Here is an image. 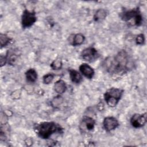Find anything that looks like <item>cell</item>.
<instances>
[{"instance_id": "obj_5", "label": "cell", "mask_w": 147, "mask_h": 147, "mask_svg": "<svg viewBox=\"0 0 147 147\" xmlns=\"http://www.w3.org/2000/svg\"><path fill=\"white\" fill-rule=\"evenodd\" d=\"M37 21V16L34 11L25 9L21 16V25L23 29L31 27Z\"/></svg>"}, {"instance_id": "obj_2", "label": "cell", "mask_w": 147, "mask_h": 147, "mask_svg": "<svg viewBox=\"0 0 147 147\" xmlns=\"http://www.w3.org/2000/svg\"><path fill=\"white\" fill-rule=\"evenodd\" d=\"M34 130L40 138L47 140L54 134H62L63 128L57 123L53 121H44L36 123L33 126Z\"/></svg>"}, {"instance_id": "obj_14", "label": "cell", "mask_w": 147, "mask_h": 147, "mask_svg": "<svg viewBox=\"0 0 147 147\" xmlns=\"http://www.w3.org/2000/svg\"><path fill=\"white\" fill-rule=\"evenodd\" d=\"M25 78L27 82L29 83H34L38 78L36 70L34 68H29L25 72Z\"/></svg>"}, {"instance_id": "obj_10", "label": "cell", "mask_w": 147, "mask_h": 147, "mask_svg": "<svg viewBox=\"0 0 147 147\" xmlns=\"http://www.w3.org/2000/svg\"><path fill=\"white\" fill-rule=\"evenodd\" d=\"M95 124L96 121L93 118L87 115H84L82 118L80 126H83V128L84 127L87 131H92L95 128Z\"/></svg>"}, {"instance_id": "obj_4", "label": "cell", "mask_w": 147, "mask_h": 147, "mask_svg": "<svg viewBox=\"0 0 147 147\" xmlns=\"http://www.w3.org/2000/svg\"><path fill=\"white\" fill-rule=\"evenodd\" d=\"M123 92V90L121 88L111 87L105 92L103 95L104 100L109 107H114L122 98Z\"/></svg>"}, {"instance_id": "obj_13", "label": "cell", "mask_w": 147, "mask_h": 147, "mask_svg": "<svg viewBox=\"0 0 147 147\" xmlns=\"http://www.w3.org/2000/svg\"><path fill=\"white\" fill-rule=\"evenodd\" d=\"M86 37L81 33H76L73 35L71 40V44L74 47H77L82 45L85 41Z\"/></svg>"}, {"instance_id": "obj_1", "label": "cell", "mask_w": 147, "mask_h": 147, "mask_svg": "<svg viewBox=\"0 0 147 147\" xmlns=\"http://www.w3.org/2000/svg\"><path fill=\"white\" fill-rule=\"evenodd\" d=\"M133 61L126 50H121L113 56H109L103 62L105 70L112 75H122L133 68Z\"/></svg>"}, {"instance_id": "obj_9", "label": "cell", "mask_w": 147, "mask_h": 147, "mask_svg": "<svg viewBox=\"0 0 147 147\" xmlns=\"http://www.w3.org/2000/svg\"><path fill=\"white\" fill-rule=\"evenodd\" d=\"M79 71L82 75L88 79H92L95 75L94 69L87 63H82L80 65Z\"/></svg>"}, {"instance_id": "obj_17", "label": "cell", "mask_w": 147, "mask_h": 147, "mask_svg": "<svg viewBox=\"0 0 147 147\" xmlns=\"http://www.w3.org/2000/svg\"><path fill=\"white\" fill-rule=\"evenodd\" d=\"M63 66V63L60 59H56L54 60L51 64L50 67L53 70L61 69Z\"/></svg>"}, {"instance_id": "obj_15", "label": "cell", "mask_w": 147, "mask_h": 147, "mask_svg": "<svg viewBox=\"0 0 147 147\" xmlns=\"http://www.w3.org/2000/svg\"><path fill=\"white\" fill-rule=\"evenodd\" d=\"M107 15V11L105 9H98L94 15V20L95 22H99L104 20Z\"/></svg>"}, {"instance_id": "obj_21", "label": "cell", "mask_w": 147, "mask_h": 147, "mask_svg": "<svg viewBox=\"0 0 147 147\" xmlns=\"http://www.w3.org/2000/svg\"><path fill=\"white\" fill-rule=\"evenodd\" d=\"M8 60V52L6 53V55L5 56L1 55V67H2L5 65Z\"/></svg>"}, {"instance_id": "obj_11", "label": "cell", "mask_w": 147, "mask_h": 147, "mask_svg": "<svg viewBox=\"0 0 147 147\" xmlns=\"http://www.w3.org/2000/svg\"><path fill=\"white\" fill-rule=\"evenodd\" d=\"M69 78L71 82L75 84H79L83 81L82 74L74 69H68Z\"/></svg>"}, {"instance_id": "obj_8", "label": "cell", "mask_w": 147, "mask_h": 147, "mask_svg": "<svg viewBox=\"0 0 147 147\" xmlns=\"http://www.w3.org/2000/svg\"><path fill=\"white\" fill-rule=\"evenodd\" d=\"M103 129L107 132L111 131L117 129L119 126V123L118 119L114 117H106L103 121Z\"/></svg>"}, {"instance_id": "obj_19", "label": "cell", "mask_w": 147, "mask_h": 147, "mask_svg": "<svg viewBox=\"0 0 147 147\" xmlns=\"http://www.w3.org/2000/svg\"><path fill=\"white\" fill-rule=\"evenodd\" d=\"M145 36L142 33H140L138 34L136 37V42L137 45H144L145 43Z\"/></svg>"}, {"instance_id": "obj_6", "label": "cell", "mask_w": 147, "mask_h": 147, "mask_svg": "<svg viewBox=\"0 0 147 147\" xmlns=\"http://www.w3.org/2000/svg\"><path fill=\"white\" fill-rule=\"evenodd\" d=\"M80 55L83 60L89 63L95 61L100 56V54L96 49L92 47H89L84 48L83 50H82Z\"/></svg>"}, {"instance_id": "obj_18", "label": "cell", "mask_w": 147, "mask_h": 147, "mask_svg": "<svg viewBox=\"0 0 147 147\" xmlns=\"http://www.w3.org/2000/svg\"><path fill=\"white\" fill-rule=\"evenodd\" d=\"M55 77V74L52 73H48L44 75L42 77V82L45 84H50L52 80H53Z\"/></svg>"}, {"instance_id": "obj_3", "label": "cell", "mask_w": 147, "mask_h": 147, "mask_svg": "<svg viewBox=\"0 0 147 147\" xmlns=\"http://www.w3.org/2000/svg\"><path fill=\"white\" fill-rule=\"evenodd\" d=\"M119 17L122 21L131 25L140 26L143 22L142 15L139 7L124 10L119 14Z\"/></svg>"}, {"instance_id": "obj_20", "label": "cell", "mask_w": 147, "mask_h": 147, "mask_svg": "<svg viewBox=\"0 0 147 147\" xmlns=\"http://www.w3.org/2000/svg\"><path fill=\"white\" fill-rule=\"evenodd\" d=\"M62 102H63L62 98L60 96H57V97H55V98L53 99V100H52L51 104L53 106L56 107L60 105Z\"/></svg>"}, {"instance_id": "obj_7", "label": "cell", "mask_w": 147, "mask_h": 147, "mask_svg": "<svg viewBox=\"0 0 147 147\" xmlns=\"http://www.w3.org/2000/svg\"><path fill=\"white\" fill-rule=\"evenodd\" d=\"M147 122L146 113L142 114H133L130 119V123L131 125L136 129L142 127L146 124Z\"/></svg>"}, {"instance_id": "obj_12", "label": "cell", "mask_w": 147, "mask_h": 147, "mask_svg": "<svg viewBox=\"0 0 147 147\" xmlns=\"http://www.w3.org/2000/svg\"><path fill=\"white\" fill-rule=\"evenodd\" d=\"M53 90L56 93L59 94H62L64 93L67 90V85L65 82L61 79L57 80L54 83Z\"/></svg>"}, {"instance_id": "obj_16", "label": "cell", "mask_w": 147, "mask_h": 147, "mask_svg": "<svg viewBox=\"0 0 147 147\" xmlns=\"http://www.w3.org/2000/svg\"><path fill=\"white\" fill-rule=\"evenodd\" d=\"M11 41V38L9 37L7 34L1 33L0 34V42L1 47L3 48L7 46Z\"/></svg>"}]
</instances>
